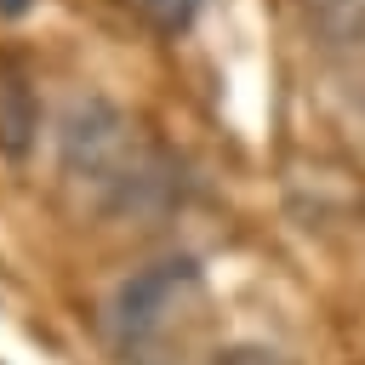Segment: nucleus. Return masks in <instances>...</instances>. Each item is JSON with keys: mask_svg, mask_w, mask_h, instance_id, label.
<instances>
[{"mask_svg": "<svg viewBox=\"0 0 365 365\" xmlns=\"http://www.w3.org/2000/svg\"><path fill=\"white\" fill-rule=\"evenodd\" d=\"M63 177L108 217H154L177 200L171 160L143 137V125L108 97H74L57 120Z\"/></svg>", "mask_w": 365, "mask_h": 365, "instance_id": "obj_1", "label": "nucleus"}, {"mask_svg": "<svg viewBox=\"0 0 365 365\" xmlns=\"http://www.w3.org/2000/svg\"><path fill=\"white\" fill-rule=\"evenodd\" d=\"M205 274L194 257H160L108 297V348L120 365H171L194 331Z\"/></svg>", "mask_w": 365, "mask_h": 365, "instance_id": "obj_2", "label": "nucleus"}, {"mask_svg": "<svg viewBox=\"0 0 365 365\" xmlns=\"http://www.w3.org/2000/svg\"><path fill=\"white\" fill-rule=\"evenodd\" d=\"M308 17L325 46H336V51L365 46V0H308Z\"/></svg>", "mask_w": 365, "mask_h": 365, "instance_id": "obj_3", "label": "nucleus"}, {"mask_svg": "<svg viewBox=\"0 0 365 365\" xmlns=\"http://www.w3.org/2000/svg\"><path fill=\"white\" fill-rule=\"evenodd\" d=\"M29 137H34L29 91H23L17 80H6V86H0V148H6V154H23V148H29Z\"/></svg>", "mask_w": 365, "mask_h": 365, "instance_id": "obj_4", "label": "nucleus"}, {"mask_svg": "<svg viewBox=\"0 0 365 365\" xmlns=\"http://www.w3.org/2000/svg\"><path fill=\"white\" fill-rule=\"evenodd\" d=\"M205 0H131V11L154 29V34H182L194 17H200Z\"/></svg>", "mask_w": 365, "mask_h": 365, "instance_id": "obj_5", "label": "nucleus"}, {"mask_svg": "<svg viewBox=\"0 0 365 365\" xmlns=\"http://www.w3.org/2000/svg\"><path fill=\"white\" fill-rule=\"evenodd\" d=\"M211 365H297V359H291L285 348H274V342H251V336H240V342L217 348Z\"/></svg>", "mask_w": 365, "mask_h": 365, "instance_id": "obj_6", "label": "nucleus"}, {"mask_svg": "<svg viewBox=\"0 0 365 365\" xmlns=\"http://www.w3.org/2000/svg\"><path fill=\"white\" fill-rule=\"evenodd\" d=\"M29 6H34V0H0V17H23Z\"/></svg>", "mask_w": 365, "mask_h": 365, "instance_id": "obj_7", "label": "nucleus"}]
</instances>
